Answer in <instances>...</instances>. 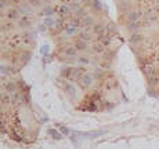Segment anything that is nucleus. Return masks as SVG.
Wrapping results in <instances>:
<instances>
[{
    "mask_svg": "<svg viewBox=\"0 0 159 149\" xmlns=\"http://www.w3.org/2000/svg\"><path fill=\"white\" fill-rule=\"evenodd\" d=\"M76 53H77V50L76 47H73V46H71V47H66L65 48V57L66 58H75L76 57Z\"/></svg>",
    "mask_w": 159,
    "mask_h": 149,
    "instance_id": "nucleus-1",
    "label": "nucleus"
},
{
    "mask_svg": "<svg viewBox=\"0 0 159 149\" xmlns=\"http://www.w3.org/2000/svg\"><path fill=\"white\" fill-rule=\"evenodd\" d=\"M75 47H76L77 51H82V50H86V47H87V42H84V40H76L75 42Z\"/></svg>",
    "mask_w": 159,
    "mask_h": 149,
    "instance_id": "nucleus-2",
    "label": "nucleus"
},
{
    "mask_svg": "<svg viewBox=\"0 0 159 149\" xmlns=\"http://www.w3.org/2000/svg\"><path fill=\"white\" fill-rule=\"evenodd\" d=\"M141 40H143V36H141V35L134 33V35H132V36H130V42H132V43H140Z\"/></svg>",
    "mask_w": 159,
    "mask_h": 149,
    "instance_id": "nucleus-3",
    "label": "nucleus"
},
{
    "mask_svg": "<svg viewBox=\"0 0 159 149\" xmlns=\"http://www.w3.org/2000/svg\"><path fill=\"white\" fill-rule=\"evenodd\" d=\"M49 132H50V135L53 138H55V139H61V135L58 134V132L55 131L54 128H51V130H49Z\"/></svg>",
    "mask_w": 159,
    "mask_h": 149,
    "instance_id": "nucleus-4",
    "label": "nucleus"
},
{
    "mask_svg": "<svg viewBox=\"0 0 159 149\" xmlns=\"http://www.w3.org/2000/svg\"><path fill=\"white\" fill-rule=\"evenodd\" d=\"M79 64H82V65H87V64H90V60L86 58V57H82V58H79Z\"/></svg>",
    "mask_w": 159,
    "mask_h": 149,
    "instance_id": "nucleus-5",
    "label": "nucleus"
},
{
    "mask_svg": "<svg viewBox=\"0 0 159 149\" xmlns=\"http://www.w3.org/2000/svg\"><path fill=\"white\" fill-rule=\"evenodd\" d=\"M61 131L64 132V134H68V130H66L65 127H61Z\"/></svg>",
    "mask_w": 159,
    "mask_h": 149,
    "instance_id": "nucleus-6",
    "label": "nucleus"
},
{
    "mask_svg": "<svg viewBox=\"0 0 159 149\" xmlns=\"http://www.w3.org/2000/svg\"><path fill=\"white\" fill-rule=\"evenodd\" d=\"M121 1H122V0H121Z\"/></svg>",
    "mask_w": 159,
    "mask_h": 149,
    "instance_id": "nucleus-7",
    "label": "nucleus"
}]
</instances>
